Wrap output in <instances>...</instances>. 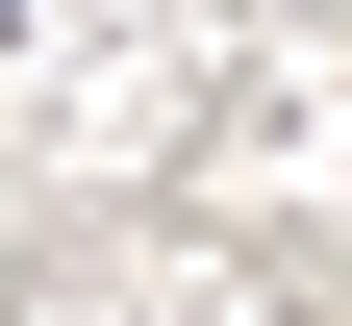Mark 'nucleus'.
Here are the masks:
<instances>
[{
	"label": "nucleus",
	"mask_w": 352,
	"mask_h": 326,
	"mask_svg": "<svg viewBox=\"0 0 352 326\" xmlns=\"http://www.w3.org/2000/svg\"><path fill=\"white\" fill-rule=\"evenodd\" d=\"M0 25H25V0H0Z\"/></svg>",
	"instance_id": "nucleus-1"
}]
</instances>
